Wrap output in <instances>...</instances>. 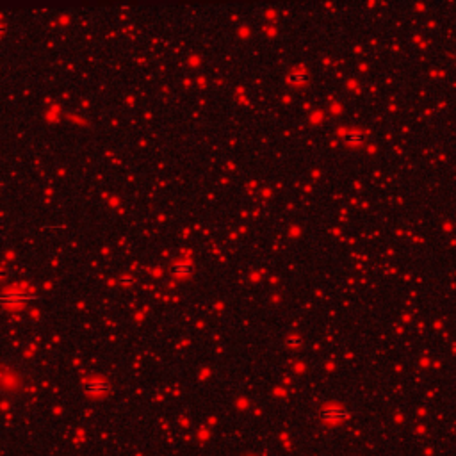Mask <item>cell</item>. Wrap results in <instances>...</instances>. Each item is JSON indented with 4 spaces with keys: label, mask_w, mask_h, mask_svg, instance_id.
Segmentation results:
<instances>
[{
    "label": "cell",
    "mask_w": 456,
    "mask_h": 456,
    "mask_svg": "<svg viewBox=\"0 0 456 456\" xmlns=\"http://www.w3.org/2000/svg\"><path fill=\"white\" fill-rule=\"evenodd\" d=\"M86 390L88 392H103V390H109V383L103 380H91V381H86Z\"/></svg>",
    "instance_id": "4"
},
{
    "label": "cell",
    "mask_w": 456,
    "mask_h": 456,
    "mask_svg": "<svg viewBox=\"0 0 456 456\" xmlns=\"http://www.w3.org/2000/svg\"><path fill=\"white\" fill-rule=\"evenodd\" d=\"M32 298H36V294H31L25 289L9 287L2 293V303L5 306H11V308H20V306L27 305V303L31 302Z\"/></svg>",
    "instance_id": "1"
},
{
    "label": "cell",
    "mask_w": 456,
    "mask_h": 456,
    "mask_svg": "<svg viewBox=\"0 0 456 456\" xmlns=\"http://www.w3.org/2000/svg\"><path fill=\"white\" fill-rule=\"evenodd\" d=\"M284 344L287 346V348H293V350H296V348H302V346H303V339L298 335V333H289V335L284 339Z\"/></svg>",
    "instance_id": "6"
},
{
    "label": "cell",
    "mask_w": 456,
    "mask_h": 456,
    "mask_svg": "<svg viewBox=\"0 0 456 456\" xmlns=\"http://www.w3.org/2000/svg\"><path fill=\"white\" fill-rule=\"evenodd\" d=\"M171 275L178 276V278H186V276H191L193 273H195V266H193V262L189 260H177L171 264Z\"/></svg>",
    "instance_id": "2"
},
{
    "label": "cell",
    "mask_w": 456,
    "mask_h": 456,
    "mask_svg": "<svg viewBox=\"0 0 456 456\" xmlns=\"http://www.w3.org/2000/svg\"><path fill=\"white\" fill-rule=\"evenodd\" d=\"M363 139V134L360 132V130H355V129H350L348 130V134H346L344 141L348 143V145H360Z\"/></svg>",
    "instance_id": "5"
},
{
    "label": "cell",
    "mask_w": 456,
    "mask_h": 456,
    "mask_svg": "<svg viewBox=\"0 0 456 456\" xmlns=\"http://www.w3.org/2000/svg\"><path fill=\"white\" fill-rule=\"evenodd\" d=\"M285 80H287V84L293 86V88H303V86L308 84L310 75L303 70H293V71H289L287 73Z\"/></svg>",
    "instance_id": "3"
}]
</instances>
